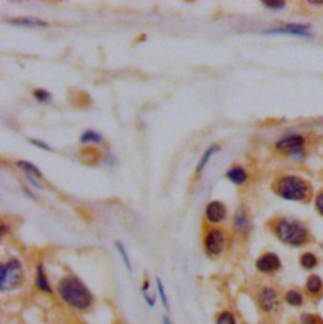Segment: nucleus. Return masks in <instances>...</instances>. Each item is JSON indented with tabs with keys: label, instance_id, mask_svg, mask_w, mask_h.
Returning a JSON list of instances; mask_svg holds the SVG:
<instances>
[{
	"label": "nucleus",
	"instance_id": "7ed1b4c3",
	"mask_svg": "<svg viewBox=\"0 0 323 324\" xmlns=\"http://www.w3.org/2000/svg\"><path fill=\"white\" fill-rule=\"evenodd\" d=\"M276 193L288 201H302L308 194V184L302 178L285 175L276 183Z\"/></svg>",
	"mask_w": 323,
	"mask_h": 324
},
{
	"label": "nucleus",
	"instance_id": "b1692460",
	"mask_svg": "<svg viewBox=\"0 0 323 324\" xmlns=\"http://www.w3.org/2000/svg\"><path fill=\"white\" fill-rule=\"evenodd\" d=\"M300 324H323V320L318 315L312 313H303L299 318Z\"/></svg>",
	"mask_w": 323,
	"mask_h": 324
},
{
	"label": "nucleus",
	"instance_id": "9d476101",
	"mask_svg": "<svg viewBox=\"0 0 323 324\" xmlns=\"http://www.w3.org/2000/svg\"><path fill=\"white\" fill-rule=\"evenodd\" d=\"M234 226L235 230L239 233H241V235H245V233H248L249 231H250V220H249L248 214H246V212L244 211V209H239V211L236 212L234 218Z\"/></svg>",
	"mask_w": 323,
	"mask_h": 324
},
{
	"label": "nucleus",
	"instance_id": "dca6fc26",
	"mask_svg": "<svg viewBox=\"0 0 323 324\" xmlns=\"http://www.w3.org/2000/svg\"><path fill=\"white\" fill-rule=\"evenodd\" d=\"M285 303L289 304L290 306H300L303 303H304V298H303L302 293L295 289H290L285 293L284 295Z\"/></svg>",
	"mask_w": 323,
	"mask_h": 324
},
{
	"label": "nucleus",
	"instance_id": "f8f14e48",
	"mask_svg": "<svg viewBox=\"0 0 323 324\" xmlns=\"http://www.w3.org/2000/svg\"><path fill=\"white\" fill-rule=\"evenodd\" d=\"M36 286L38 287V290L43 291V293L52 294L53 290L51 287L50 281H48V277L45 272V266L43 264H39L37 266V274H36Z\"/></svg>",
	"mask_w": 323,
	"mask_h": 324
},
{
	"label": "nucleus",
	"instance_id": "ddd939ff",
	"mask_svg": "<svg viewBox=\"0 0 323 324\" xmlns=\"http://www.w3.org/2000/svg\"><path fill=\"white\" fill-rule=\"evenodd\" d=\"M309 26H304V24H288L284 28L281 29H274L269 33H287V34H294V36H304V37H309L310 34L308 33Z\"/></svg>",
	"mask_w": 323,
	"mask_h": 324
},
{
	"label": "nucleus",
	"instance_id": "6e6552de",
	"mask_svg": "<svg viewBox=\"0 0 323 324\" xmlns=\"http://www.w3.org/2000/svg\"><path fill=\"white\" fill-rule=\"evenodd\" d=\"M281 266L280 259L273 252H266L256 260V269L263 274H273Z\"/></svg>",
	"mask_w": 323,
	"mask_h": 324
},
{
	"label": "nucleus",
	"instance_id": "412c9836",
	"mask_svg": "<svg viewBox=\"0 0 323 324\" xmlns=\"http://www.w3.org/2000/svg\"><path fill=\"white\" fill-rule=\"evenodd\" d=\"M215 324H237L236 316L229 310H224L217 315Z\"/></svg>",
	"mask_w": 323,
	"mask_h": 324
},
{
	"label": "nucleus",
	"instance_id": "2eb2a0df",
	"mask_svg": "<svg viewBox=\"0 0 323 324\" xmlns=\"http://www.w3.org/2000/svg\"><path fill=\"white\" fill-rule=\"evenodd\" d=\"M226 175L227 178H229V181L232 182L234 184H236V186H241V184L245 183L246 179H248L246 172L240 167H235L231 168L230 170H227Z\"/></svg>",
	"mask_w": 323,
	"mask_h": 324
},
{
	"label": "nucleus",
	"instance_id": "423d86ee",
	"mask_svg": "<svg viewBox=\"0 0 323 324\" xmlns=\"http://www.w3.org/2000/svg\"><path fill=\"white\" fill-rule=\"evenodd\" d=\"M205 250L210 256H219L225 248V235L221 230L209 231L205 237Z\"/></svg>",
	"mask_w": 323,
	"mask_h": 324
},
{
	"label": "nucleus",
	"instance_id": "4be33fe9",
	"mask_svg": "<svg viewBox=\"0 0 323 324\" xmlns=\"http://www.w3.org/2000/svg\"><path fill=\"white\" fill-rule=\"evenodd\" d=\"M155 282H156V290H158V295L159 298H160L162 304H163V306L167 309V311H170V300H168L167 293H166L165 285H163V282H162V280L159 279V277H156Z\"/></svg>",
	"mask_w": 323,
	"mask_h": 324
},
{
	"label": "nucleus",
	"instance_id": "aec40b11",
	"mask_svg": "<svg viewBox=\"0 0 323 324\" xmlns=\"http://www.w3.org/2000/svg\"><path fill=\"white\" fill-rule=\"evenodd\" d=\"M102 141V136L94 130H87L81 136V143L84 144H100Z\"/></svg>",
	"mask_w": 323,
	"mask_h": 324
},
{
	"label": "nucleus",
	"instance_id": "f3484780",
	"mask_svg": "<svg viewBox=\"0 0 323 324\" xmlns=\"http://www.w3.org/2000/svg\"><path fill=\"white\" fill-rule=\"evenodd\" d=\"M9 23L16 24V26H22V27H46L47 23L45 21H41V19L36 18H18V19H12L9 21Z\"/></svg>",
	"mask_w": 323,
	"mask_h": 324
},
{
	"label": "nucleus",
	"instance_id": "6ab92c4d",
	"mask_svg": "<svg viewBox=\"0 0 323 324\" xmlns=\"http://www.w3.org/2000/svg\"><path fill=\"white\" fill-rule=\"evenodd\" d=\"M317 256H315L314 254H312V252H305V254H303L302 256H300V265H302V267H304L305 270L314 269V267L317 266Z\"/></svg>",
	"mask_w": 323,
	"mask_h": 324
},
{
	"label": "nucleus",
	"instance_id": "c85d7f7f",
	"mask_svg": "<svg viewBox=\"0 0 323 324\" xmlns=\"http://www.w3.org/2000/svg\"><path fill=\"white\" fill-rule=\"evenodd\" d=\"M315 207H317V211L323 216V192H320L319 196L315 199Z\"/></svg>",
	"mask_w": 323,
	"mask_h": 324
},
{
	"label": "nucleus",
	"instance_id": "a211bd4d",
	"mask_svg": "<svg viewBox=\"0 0 323 324\" xmlns=\"http://www.w3.org/2000/svg\"><path fill=\"white\" fill-rule=\"evenodd\" d=\"M220 150V147L219 145H216V144H215V145H212V147H210L209 149L206 150V152L204 153V155H202V158H201V160H200V163H198V165H197V173H201L202 172V170L205 169V167H206L207 165V163H209V160H210V158L212 157V155L215 154V153L216 152H219Z\"/></svg>",
	"mask_w": 323,
	"mask_h": 324
},
{
	"label": "nucleus",
	"instance_id": "9b49d317",
	"mask_svg": "<svg viewBox=\"0 0 323 324\" xmlns=\"http://www.w3.org/2000/svg\"><path fill=\"white\" fill-rule=\"evenodd\" d=\"M17 165H18V167L21 168L24 173H26V177L32 182V184H33V186L41 187L38 183H37L36 179H34L33 177L42 178V172H41V170H39L38 168L33 164V163L26 162V160H19V162L17 163Z\"/></svg>",
	"mask_w": 323,
	"mask_h": 324
},
{
	"label": "nucleus",
	"instance_id": "c756f323",
	"mask_svg": "<svg viewBox=\"0 0 323 324\" xmlns=\"http://www.w3.org/2000/svg\"><path fill=\"white\" fill-rule=\"evenodd\" d=\"M162 324H173L172 319H171L168 315H163L162 316Z\"/></svg>",
	"mask_w": 323,
	"mask_h": 324
},
{
	"label": "nucleus",
	"instance_id": "a878e982",
	"mask_svg": "<svg viewBox=\"0 0 323 324\" xmlns=\"http://www.w3.org/2000/svg\"><path fill=\"white\" fill-rule=\"evenodd\" d=\"M264 6L268 7L270 9H275V11H279V9H283L285 7L284 2L281 0H265L264 2Z\"/></svg>",
	"mask_w": 323,
	"mask_h": 324
},
{
	"label": "nucleus",
	"instance_id": "39448f33",
	"mask_svg": "<svg viewBox=\"0 0 323 324\" xmlns=\"http://www.w3.org/2000/svg\"><path fill=\"white\" fill-rule=\"evenodd\" d=\"M258 304L265 314L275 313L279 308L278 291L271 286H264L258 294Z\"/></svg>",
	"mask_w": 323,
	"mask_h": 324
},
{
	"label": "nucleus",
	"instance_id": "f257e3e1",
	"mask_svg": "<svg viewBox=\"0 0 323 324\" xmlns=\"http://www.w3.org/2000/svg\"><path fill=\"white\" fill-rule=\"evenodd\" d=\"M58 295L71 308L87 310L94 304V296L89 287L73 275L62 277L57 284Z\"/></svg>",
	"mask_w": 323,
	"mask_h": 324
},
{
	"label": "nucleus",
	"instance_id": "1a4fd4ad",
	"mask_svg": "<svg viewBox=\"0 0 323 324\" xmlns=\"http://www.w3.org/2000/svg\"><path fill=\"white\" fill-rule=\"evenodd\" d=\"M206 217L211 223H219L226 217V207L219 201H214L207 206Z\"/></svg>",
	"mask_w": 323,
	"mask_h": 324
},
{
	"label": "nucleus",
	"instance_id": "5701e85b",
	"mask_svg": "<svg viewBox=\"0 0 323 324\" xmlns=\"http://www.w3.org/2000/svg\"><path fill=\"white\" fill-rule=\"evenodd\" d=\"M115 246H116L117 251H119L120 256H121V259H123L124 264H125L126 269L129 270V271H133V266H131V262H130V259H129V255L128 252H126L125 247H124V245L121 242H115Z\"/></svg>",
	"mask_w": 323,
	"mask_h": 324
},
{
	"label": "nucleus",
	"instance_id": "f03ea898",
	"mask_svg": "<svg viewBox=\"0 0 323 324\" xmlns=\"http://www.w3.org/2000/svg\"><path fill=\"white\" fill-rule=\"evenodd\" d=\"M275 235L281 242L290 246H300L307 241L308 228L302 222L289 218H283L276 222Z\"/></svg>",
	"mask_w": 323,
	"mask_h": 324
},
{
	"label": "nucleus",
	"instance_id": "cd10ccee",
	"mask_svg": "<svg viewBox=\"0 0 323 324\" xmlns=\"http://www.w3.org/2000/svg\"><path fill=\"white\" fill-rule=\"evenodd\" d=\"M141 294H143L144 300H145V303L148 304L149 308H154V306H155V296L150 295L149 291H141Z\"/></svg>",
	"mask_w": 323,
	"mask_h": 324
},
{
	"label": "nucleus",
	"instance_id": "20e7f679",
	"mask_svg": "<svg viewBox=\"0 0 323 324\" xmlns=\"http://www.w3.org/2000/svg\"><path fill=\"white\" fill-rule=\"evenodd\" d=\"M23 281V266L16 257H11L0 267V290L12 291Z\"/></svg>",
	"mask_w": 323,
	"mask_h": 324
},
{
	"label": "nucleus",
	"instance_id": "4468645a",
	"mask_svg": "<svg viewBox=\"0 0 323 324\" xmlns=\"http://www.w3.org/2000/svg\"><path fill=\"white\" fill-rule=\"evenodd\" d=\"M305 290L310 295H318L323 290V280L318 275H310L305 282Z\"/></svg>",
	"mask_w": 323,
	"mask_h": 324
},
{
	"label": "nucleus",
	"instance_id": "bb28decb",
	"mask_svg": "<svg viewBox=\"0 0 323 324\" xmlns=\"http://www.w3.org/2000/svg\"><path fill=\"white\" fill-rule=\"evenodd\" d=\"M29 141H31L33 145H36V147L41 148V149H43V150H47V152H53V150H55L52 147H50L48 144H46L45 141L37 140V139H29Z\"/></svg>",
	"mask_w": 323,
	"mask_h": 324
},
{
	"label": "nucleus",
	"instance_id": "0eeeda50",
	"mask_svg": "<svg viewBox=\"0 0 323 324\" xmlns=\"http://www.w3.org/2000/svg\"><path fill=\"white\" fill-rule=\"evenodd\" d=\"M303 147H304V139L300 135H289L276 143V148L279 150H284L288 152V154L295 155V157L304 152Z\"/></svg>",
	"mask_w": 323,
	"mask_h": 324
},
{
	"label": "nucleus",
	"instance_id": "393cba45",
	"mask_svg": "<svg viewBox=\"0 0 323 324\" xmlns=\"http://www.w3.org/2000/svg\"><path fill=\"white\" fill-rule=\"evenodd\" d=\"M33 95H34V97H36L37 101L42 102V104H47V102L51 101V99H52V96H51L50 92L46 91V90H42V89L34 90Z\"/></svg>",
	"mask_w": 323,
	"mask_h": 324
}]
</instances>
